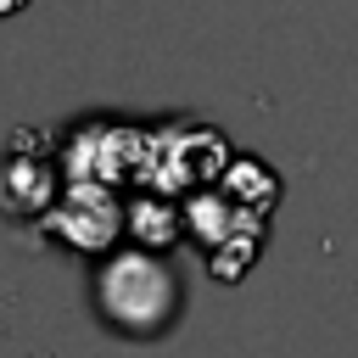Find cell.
<instances>
[{
  "instance_id": "6da1fadb",
  "label": "cell",
  "mask_w": 358,
  "mask_h": 358,
  "mask_svg": "<svg viewBox=\"0 0 358 358\" xmlns=\"http://www.w3.org/2000/svg\"><path fill=\"white\" fill-rule=\"evenodd\" d=\"M28 0H0V17H11V11H22Z\"/></svg>"
}]
</instances>
